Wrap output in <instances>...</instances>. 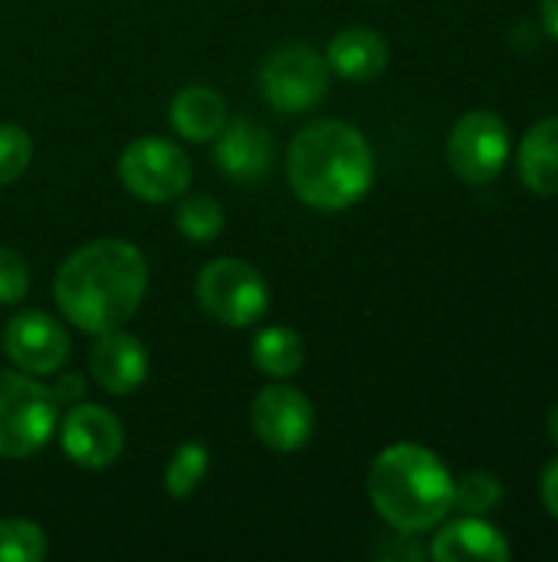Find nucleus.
<instances>
[{
    "mask_svg": "<svg viewBox=\"0 0 558 562\" xmlns=\"http://www.w3.org/2000/svg\"><path fill=\"white\" fill-rule=\"evenodd\" d=\"M503 501V484L490 471H470L460 481H454V507H464L467 514H490Z\"/></svg>",
    "mask_w": 558,
    "mask_h": 562,
    "instance_id": "nucleus-22",
    "label": "nucleus"
},
{
    "mask_svg": "<svg viewBox=\"0 0 558 562\" xmlns=\"http://www.w3.org/2000/svg\"><path fill=\"white\" fill-rule=\"evenodd\" d=\"M148 290L145 254L128 240H92L69 254L53 280L62 316L82 333H109L125 326Z\"/></svg>",
    "mask_w": 558,
    "mask_h": 562,
    "instance_id": "nucleus-1",
    "label": "nucleus"
},
{
    "mask_svg": "<svg viewBox=\"0 0 558 562\" xmlns=\"http://www.w3.org/2000/svg\"><path fill=\"white\" fill-rule=\"evenodd\" d=\"M329 63L312 46L289 43L273 49L260 66V92L276 112H309L326 99Z\"/></svg>",
    "mask_w": 558,
    "mask_h": 562,
    "instance_id": "nucleus-6",
    "label": "nucleus"
},
{
    "mask_svg": "<svg viewBox=\"0 0 558 562\" xmlns=\"http://www.w3.org/2000/svg\"><path fill=\"white\" fill-rule=\"evenodd\" d=\"M178 231L187 240L207 244V240L220 237V231H224V207L207 194L181 198V204H178Z\"/></svg>",
    "mask_w": 558,
    "mask_h": 562,
    "instance_id": "nucleus-20",
    "label": "nucleus"
},
{
    "mask_svg": "<svg viewBox=\"0 0 558 562\" xmlns=\"http://www.w3.org/2000/svg\"><path fill=\"white\" fill-rule=\"evenodd\" d=\"M207 471H210V454H207V448L197 445V441H187V445H181V448L171 454V461H168V468H164V491H168L174 501H184V497H191V494L197 491V484L207 477Z\"/></svg>",
    "mask_w": 558,
    "mask_h": 562,
    "instance_id": "nucleus-19",
    "label": "nucleus"
},
{
    "mask_svg": "<svg viewBox=\"0 0 558 562\" xmlns=\"http://www.w3.org/2000/svg\"><path fill=\"white\" fill-rule=\"evenodd\" d=\"M546 425H549V438L558 445V402L549 408V418H546Z\"/></svg>",
    "mask_w": 558,
    "mask_h": 562,
    "instance_id": "nucleus-28",
    "label": "nucleus"
},
{
    "mask_svg": "<svg viewBox=\"0 0 558 562\" xmlns=\"http://www.w3.org/2000/svg\"><path fill=\"white\" fill-rule=\"evenodd\" d=\"M286 175L299 201L316 211H345L358 204L375 181L368 138L339 119H319L296 132Z\"/></svg>",
    "mask_w": 558,
    "mask_h": 562,
    "instance_id": "nucleus-2",
    "label": "nucleus"
},
{
    "mask_svg": "<svg viewBox=\"0 0 558 562\" xmlns=\"http://www.w3.org/2000/svg\"><path fill=\"white\" fill-rule=\"evenodd\" d=\"M520 178L533 194H558V115L539 119L520 142Z\"/></svg>",
    "mask_w": 558,
    "mask_h": 562,
    "instance_id": "nucleus-16",
    "label": "nucleus"
},
{
    "mask_svg": "<svg viewBox=\"0 0 558 562\" xmlns=\"http://www.w3.org/2000/svg\"><path fill=\"white\" fill-rule=\"evenodd\" d=\"M33 158V142L20 125L0 122V188L13 184Z\"/></svg>",
    "mask_w": 558,
    "mask_h": 562,
    "instance_id": "nucleus-23",
    "label": "nucleus"
},
{
    "mask_svg": "<svg viewBox=\"0 0 558 562\" xmlns=\"http://www.w3.org/2000/svg\"><path fill=\"white\" fill-rule=\"evenodd\" d=\"M171 125L187 142H210L227 125V102L210 86H187L171 102Z\"/></svg>",
    "mask_w": 558,
    "mask_h": 562,
    "instance_id": "nucleus-17",
    "label": "nucleus"
},
{
    "mask_svg": "<svg viewBox=\"0 0 558 562\" xmlns=\"http://www.w3.org/2000/svg\"><path fill=\"white\" fill-rule=\"evenodd\" d=\"M59 422L53 389L26 372L0 369V458L23 461L46 448Z\"/></svg>",
    "mask_w": 558,
    "mask_h": 562,
    "instance_id": "nucleus-4",
    "label": "nucleus"
},
{
    "mask_svg": "<svg viewBox=\"0 0 558 562\" xmlns=\"http://www.w3.org/2000/svg\"><path fill=\"white\" fill-rule=\"evenodd\" d=\"M49 543L30 520H0V562H39Z\"/></svg>",
    "mask_w": 558,
    "mask_h": 562,
    "instance_id": "nucleus-21",
    "label": "nucleus"
},
{
    "mask_svg": "<svg viewBox=\"0 0 558 562\" xmlns=\"http://www.w3.org/2000/svg\"><path fill=\"white\" fill-rule=\"evenodd\" d=\"M59 445L72 464L86 471H102L118 461L125 448V428L109 408L76 402L72 412L62 418Z\"/></svg>",
    "mask_w": 558,
    "mask_h": 562,
    "instance_id": "nucleus-11",
    "label": "nucleus"
},
{
    "mask_svg": "<svg viewBox=\"0 0 558 562\" xmlns=\"http://www.w3.org/2000/svg\"><path fill=\"white\" fill-rule=\"evenodd\" d=\"M543 26L558 43V0H543Z\"/></svg>",
    "mask_w": 558,
    "mask_h": 562,
    "instance_id": "nucleus-27",
    "label": "nucleus"
},
{
    "mask_svg": "<svg viewBox=\"0 0 558 562\" xmlns=\"http://www.w3.org/2000/svg\"><path fill=\"white\" fill-rule=\"evenodd\" d=\"M3 352L26 375H53L69 359V336L49 313L26 310L3 326Z\"/></svg>",
    "mask_w": 558,
    "mask_h": 562,
    "instance_id": "nucleus-10",
    "label": "nucleus"
},
{
    "mask_svg": "<svg viewBox=\"0 0 558 562\" xmlns=\"http://www.w3.org/2000/svg\"><path fill=\"white\" fill-rule=\"evenodd\" d=\"M26 290H30V263L13 247L0 244V303L13 306L26 296Z\"/></svg>",
    "mask_w": 558,
    "mask_h": 562,
    "instance_id": "nucleus-24",
    "label": "nucleus"
},
{
    "mask_svg": "<svg viewBox=\"0 0 558 562\" xmlns=\"http://www.w3.org/2000/svg\"><path fill=\"white\" fill-rule=\"evenodd\" d=\"M539 497H543V507L558 520V458L553 464H546L539 477Z\"/></svg>",
    "mask_w": 558,
    "mask_h": 562,
    "instance_id": "nucleus-25",
    "label": "nucleus"
},
{
    "mask_svg": "<svg viewBox=\"0 0 558 562\" xmlns=\"http://www.w3.org/2000/svg\"><path fill=\"white\" fill-rule=\"evenodd\" d=\"M118 178L135 198L148 204L174 201L191 184V158L178 142H168L161 135H141L122 151Z\"/></svg>",
    "mask_w": 558,
    "mask_h": 562,
    "instance_id": "nucleus-7",
    "label": "nucleus"
},
{
    "mask_svg": "<svg viewBox=\"0 0 558 562\" xmlns=\"http://www.w3.org/2000/svg\"><path fill=\"white\" fill-rule=\"evenodd\" d=\"M329 72L349 79V82H368L385 72L388 66V43L372 26H349L332 36L326 49Z\"/></svg>",
    "mask_w": 558,
    "mask_h": 562,
    "instance_id": "nucleus-15",
    "label": "nucleus"
},
{
    "mask_svg": "<svg viewBox=\"0 0 558 562\" xmlns=\"http://www.w3.org/2000/svg\"><path fill=\"white\" fill-rule=\"evenodd\" d=\"M510 553L506 537L477 514L447 524L431 543V557L437 562H506Z\"/></svg>",
    "mask_w": 558,
    "mask_h": 562,
    "instance_id": "nucleus-14",
    "label": "nucleus"
},
{
    "mask_svg": "<svg viewBox=\"0 0 558 562\" xmlns=\"http://www.w3.org/2000/svg\"><path fill=\"white\" fill-rule=\"evenodd\" d=\"M306 342L289 326H270L253 339V362L270 379H289L303 369Z\"/></svg>",
    "mask_w": 558,
    "mask_h": 562,
    "instance_id": "nucleus-18",
    "label": "nucleus"
},
{
    "mask_svg": "<svg viewBox=\"0 0 558 562\" xmlns=\"http://www.w3.org/2000/svg\"><path fill=\"white\" fill-rule=\"evenodd\" d=\"M197 303L210 319L243 329L263 319L270 306V286L247 260L220 257L197 273Z\"/></svg>",
    "mask_w": 558,
    "mask_h": 562,
    "instance_id": "nucleus-5",
    "label": "nucleus"
},
{
    "mask_svg": "<svg viewBox=\"0 0 558 562\" xmlns=\"http://www.w3.org/2000/svg\"><path fill=\"white\" fill-rule=\"evenodd\" d=\"M89 372L109 395H132L148 379V352L141 339L122 329H109L99 333L89 352Z\"/></svg>",
    "mask_w": 558,
    "mask_h": 562,
    "instance_id": "nucleus-13",
    "label": "nucleus"
},
{
    "mask_svg": "<svg viewBox=\"0 0 558 562\" xmlns=\"http://www.w3.org/2000/svg\"><path fill=\"white\" fill-rule=\"evenodd\" d=\"M214 158L230 181H240V184L263 181L276 161L273 132H266L263 125H257L250 119H234L220 128Z\"/></svg>",
    "mask_w": 558,
    "mask_h": 562,
    "instance_id": "nucleus-12",
    "label": "nucleus"
},
{
    "mask_svg": "<svg viewBox=\"0 0 558 562\" xmlns=\"http://www.w3.org/2000/svg\"><path fill=\"white\" fill-rule=\"evenodd\" d=\"M250 425H253V435L270 451L289 454L309 445L316 431V408L299 389L276 382L257 392L250 405Z\"/></svg>",
    "mask_w": 558,
    "mask_h": 562,
    "instance_id": "nucleus-9",
    "label": "nucleus"
},
{
    "mask_svg": "<svg viewBox=\"0 0 558 562\" xmlns=\"http://www.w3.org/2000/svg\"><path fill=\"white\" fill-rule=\"evenodd\" d=\"M82 392H86V382H82L79 375H62V379L56 382V389H53V395H56L59 405H76V402H82Z\"/></svg>",
    "mask_w": 558,
    "mask_h": 562,
    "instance_id": "nucleus-26",
    "label": "nucleus"
},
{
    "mask_svg": "<svg viewBox=\"0 0 558 562\" xmlns=\"http://www.w3.org/2000/svg\"><path fill=\"white\" fill-rule=\"evenodd\" d=\"M451 171L467 184H490L510 161V128L490 109L460 115L447 138Z\"/></svg>",
    "mask_w": 558,
    "mask_h": 562,
    "instance_id": "nucleus-8",
    "label": "nucleus"
},
{
    "mask_svg": "<svg viewBox=\"0 0 558 562\" xmlns=\"http://www.w3.org/2000/svg\"><path fill=\"white\" fill-rule=\"evenodd\" d=\"M368 497L388 527L418 537L454 510V477L434 451L401 441L372 461Z\"/></svg>",
    "mask_w": 558,
    "mask_h": 562,
    "instance_id": "nucleus-3",
    "label": "nucleus"
}]
</instances>
